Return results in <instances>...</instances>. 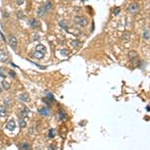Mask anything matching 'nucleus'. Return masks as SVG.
<instances>
[{
    "mask_svg": "<svg viewBox=\"0 0 150 150\" xmlns=\"http://www.w3.org/2000/svg\"><path fill=\"white\" fill-rule=\"evenodd\" d=\"M74 20L78 25H80L82 27H85V26L88 25V20H87V18H85L84 16H76Z\"/></svg>",
    "mask_w": 150,
    "mask_h": 150,
    "instance_id": "nucleus-1",
    "label": "nucleus"
},
{
    "mask_svg": "<svg viewBox=\"0 0 150 150\" xmlns=\"http://www.w3.org/2000/svg\"><path fill=\"white\" fill-rule=\"evenodd\" d=\"M8 42H9V45H10V47L12 48V49L15 50L17 48V45H18V41H17V38L16 36L14 35H10L8 38Z\"/></svg>",
    "mask_w": 150,
    "mask_h": 150,
    "instance_id": "nucleus-2",
    "label": "nucleus"
},
{
    "mask_svg": "<svg viewBox=\"0 0 150 150\" xmlns=\"http://www.w3.org/2000/svg\"><path fill=\"white\" fill-rule=\"evenodd\" d=\"M138 10H139V6H138V4H136V3H132V4H130V5L128 6V11L130 13H132V14L137 13Z\"/></svg>",
    "mask_w": 150,
    "mask_h": 150,
    "instance_id": "nucleus-3",
    "label": "nucleus"
},
{
    "mask_svg": "<svg viewBox=\"0 0 150 150\" xmlns=\"http://www.w3.org/2000/svg\"><path fill=\"white\" fill-rule=\"evenodd\" d=\"M8 61H9V57L7 53L4 50L0 49V62H8Z\"/></svg>",
    "mask_w": 150,
    "mask_h": 150,
    "instance_id": "nucleus-4",
    "label": "nucleus"
},
{
    "mask_svg": "<svg viewBox=\"0 0 150 150\" xmlns=\"http://www.w3.org/2000/svg\"><path fill=\"white\" fill-rule=\"evenodd\" d=\"M6 128L9 130V131H13V130L16 128V123H15V121H14V119L9 120L8 123L6 124Z\"/></svg>",
    "mask_w": 150,
    "mask_h": 150,
    "instance_id": "nucleus-5",
    "label": "nucleus"
},
{
    "mask_svg": "<svg viewBox=\"0 0 150 150\" xmlns=\"http://www.w3.org/2000/svg\"><path fill=\"white\" fill-rule=\"evenodd\" d=\"M19 100L21 101V102H29V100H30V98H29V95L28 93L24 92V93H21L20 95H19Z\"/></svg>",
    "mask_w": 150,
    "mask_h": 150,
    "instance_id": "nucleus-6",
    "label": "nucleus"
},
{
    "mask_svg": "<svg viewBox=\"0 0 150 150\" xmlns=\"http://www.w3.org/2000/svg\"><path fill=\"white\" fill-rule=\"evenodd\" d=\"M38 113L43 115V116H49L50 115V110L48 109L47 107H43V108H40V109H38Z\"/></svg>",
    "mask_w": 150,
    "mask_h": 150,
    "instance_id": "nucleus-7",
    "label": "nucleus"
},
{
    "mask_svg": "<svg viewBox=\"0 0 150 150\" xmlns=\"http://www.w3.org/2000/svg\"><path fill=\"white\" fill-rule=\"evenodd\" d=\"M46 12H47V10L44 8V6H41L37 9V15L39 17H43L46 14Z\"/></svg>",
    "mask_w": 150,
    "mask_h": 150,
    "instance_id": "nucleus-8",
    "label": "nucleus"
},
{
    "mask_svg": "<svg viewBox=\"0 0 150 150\" xmlns=\"http://www.w3.org/2000/svg\"><path fill=\"white\" fill-rule=\"evenodd\" d=\"M58 116H59V120H61V121H64V120H66L67 118H68V115L61 109L59 110V112H58Z\"/></svg>",
    "mask_w": 150,
    "mask_h": 150,
    "instance_id": "nucleus-9",
    "label": "nucleus"
},
{
    "mask_svg": "<svg viewBox=\"0 0 150 150\" xmlns=\"http://www.w3.org/2000/svg\"><path fill=\"white\" fill-rule=\"evenodd\" d=\"M129 59L131 60L132 62H134V60L137 61V60H138V55H137V53L135 52V51L129 52Z\"/></svg>",
    "mask_w": 150,
    "mask_h": 150,
    "instance_id": "nucleus-10",
    "label": "nucleus"
},
{
    "mask_svg": "<svg viewBox=\"0 0 150 150\" xmlns=\"http://www.w3.org/2000/svg\"><path fill=\"white\" fill-rule=\"evenodd\" d=\"M29 25H30L31 28L36 29L38 26H39V23H38V21L36 19H31V20H29Z\"/></svg>",
    "mask_w": 150,
    "mask_h": 150,
    "instance_id": "nucleus-11",
    "label": "nucleus"
},
{
    "mask_svg": "<svg viewBox=\"0 0 150 150\" xmlns=\"http://www.w3.org/2000/svg\"><path fill=\"white\" fill-rule=\"evenodd\" d=\"M35 50L36 51H39V52H42V53H46V47L43 45V44H38V45H36V47H35Z\"/></svg>",
    "mask_w": 150,
    "mask_h": 150,
    "instance_id": "nucleus-12",
    "label": "nucleus"
},
{
    "mask_svg": "<svg viewBox=\"0 0 150 150\" xmlns=\"http://www.w3.org/2000/svg\"><path fill=\"white\" fill-rule=\"evenodd\" d=\"M6 114H7L6 107L3 105H0V117H5Z\"/></svg>",
    "mask_w": 150,
    "mask_h": 150,
    "instance_id": "nucleus-13",
    "label": "nucleus"
},
{
    "mask_svg": "<svg viewBox=\"0 0 150 150\" xmlns=\"http://www.w3.org/2000/svg\"><path fill=\"white\" fill-rule=\"evenodd\" d=\"M44 53H42V52H39V51H36L35 50V52L33 53V56H34L36 59H42L43 57H44Z\"/></svg>",
    "mask_w": 150,
    "mask_h": 150,
    "instance_id": "nucleus-14",
    "label": "nucleus"
},
{
    "mask_svg": "<svg viewBox=\"0 0 150 150\" xmlns=\"http://www.w3.org/2000/svg\"><path fill=\"white\" fill-rule=\"evenodd\" d=\"M28 114H29V109L27 107H23L21 109V116H22V118L27 117Z\"/></svg>",
    "mask_w": 150,
    "mask_h": 150,
    "instance_id": "nucleus-15",
    "label": "nucleus"
},
{
    "mask_svg": "<svg viewBox=\"0 0 150 150\" xmlns=\"http://www.w3.org/2000/svg\"><path fill=\"white\" fill-rule=\"evenodd\" d=\"M56 130L55 129H53V128H51L50 130H49V132H48V137L49 138H51V139H53L55 136H56Z\"/></svg>",
    "mask_w": 150,
    "mask_h": 150,
    "instance_id": "nucleus-16",
    "label": "nucleus"
},
{
    "mask_svg": "<svg viewBox=\"0 0 150 150\" xmlns=\"http://www.w3.org/2000/svg\"><path fill=\"white\" fill-rule=\"evenodd\" d=\"M45 96H46V98L49 100V101H51V102H53V101H55V98H54V96H53V94L51 93V92H45Z\"/></svg>",
    "mask_w": 150,
    "mask_h": 150,
    "instance_id": "nucleus-17",
    "label": "nucleus"
},
{
    "mask_svg": "<svg viewBox=\"0 0 150 150\" xmlns=\"http://www.w3.org/2000/svg\"><path fill=\"white\" fill-rule=\"evenodd\" d=\"M71 45L73 46L74 48H79L81 46V42L78 40H72L71 41Z\"/></svg>",
    "mask_w": 150,
    "mask_h": 150,
    "instance_id": "nucleus-18",
    "label": "nucleus"
},
{
    "mask_svg": "<svg viewBox=\"0 0 150 150\" xmlns=\"http://www.w3.org/2000/svg\"><path fill=\"white\" fill-rule=\"evenodd\" d=\"M143 38L145 40H148L149 39V37H150V35H149V30H148V28H145L144 29V31H143Z\"/></svg>",
    "mask_w": 150,
    "mask_h": 150,
    "instance_id": "nucleus-19",
    "label": "nucleus"
},
{
    "mask_svg": "<svg viewBox=\"0 0 150 150\" xmlns=\"http://www.w3.org/2000/svg\"><path fill=\"white\" fill-rule=\"evenodd\" d=\"M43 6H44V8H45L46 10L48 11V10H50V9L53 7V4H52V2H51V1H47V2H46Z\"/></svg>",
    "mask_w": 150,
    "mask_h": 150,
    "instance_id": "nucleus-20",
    "label": "nucleus"
},
{
    "mask_svg": "<svg viewBox=\"0 0 150 150\" xmlns=\"http://www.w3.org/2000/svg\"><path fill=\"white\" fill-rule=\"evenodd\" d=\"M19 126H20L21 128H25L26 127V121L24 120V118L19 119Z\"/></svg>",
    "mask_w": 150,
    "mask_h": 150,
    "instance_id": "nucleus-21",
    "label": "nucleus"
},
{
    "mask_svg": "<svg viewBox=\"0 0 150 150\" xmlns=\"http://www.w3.org/2000/svg\"><path fill=\"white\" fill-rule=\"evenodd\" d=\"M1 84H2V87H3V88L5 89V90H8L9 88H10V85H9V83H8L7 81H5V80H3V81L1 82Z\"/></svg>",
    "mask_w": 150,
    "mask_h": 150,
    "instance_id": "nucleus-22",
    "label": "nucleus"
},
{
    "mask_svg": "<svg viewBox=\"0 0 150 150\" xmlns=\"http://www.w3.org/2000/svg\"><path fill=\"white\" fill-rule=\"evenodd\" d=\"M59 25H60L62 28H64L65 30H67V29H68V27H67V25H66L65 20H61V21H59Z\"/></svg>",
    "mask_w": 150,
    "mask_h": 150,
    "instance_id": "nucleus-23",
    "label": "nucleus"
},
{
    "mask_svg": "<svg viewBox=\"0 0 150 150\" xmlns=\"http://www.w3.org/2000/svg\"><path fill=\"white\" fill-rule=\"evenodd\" d=\"M60 53L62 55H64V56H68L70 52H69L68 49H62V50H60Z\"/></svg>",
    "mask_w": 150,
    "mask_h": 150,
    "instance_id": "nucleus-24",
    "label": "nucleus"
},
{
    "mask_svg": "<svg viewBox=\"0 0 150 150\" xmlns=\"http://www.w3.org/2000/svg\"><path fill=\"white\" fill-rule=\"evenodd\" d=\"M0 76H1L2 78H5V77H6V74H5V72H4V69L2 68V67H0Z\"/></svg>",
    "mask_w": 150,
    "mask_h": 150,
    "instance_id": "nucleus-25",
    "label": "nucleus"
},
{
    "mask_svg": "<svg viewBox=\"0 0 150 150\" xmlns=\"http://www.w3.org/2000/svg\"><path fill=\"white\" fill-rule=\"evenodd\" d=\"M21 148L22 149H29L30 148V144H28V143H23L21 145Z\"/></svg>",
    "mask_w": 150,
    "mask_h": 150,
    "instance_id": "nucleus-26",
    "label": "nucleus"
},
{
    "mask_svg": "<svg viewBox=\"0 0 150 150\" xmlns=\"http://www.w3.org/2000/svg\"><path fill=\"white\" fill-rule=\"evenodd\" d=\"M119 12H120V7H115V8H114V10H113L114 15H118Z\"/></svg>",
    "mask_w": 150,
    "mask_h": 150,
    "instance_id": "nucleus-27",
    "label": "nucleus"
},
{
    "mask_svg": "<svg viewBox=\"0 0 150 150\" xmlns=\"http://www.w3.org/2000/svg\"><path fill=\"white\" fill-rule=\"evenodd\" d=\"M17 17H18V18H20V19L23 18V17H24V13H23V11H21V10H20V11H18V12H17Z\"/></svg>",
    "mask_w": 150,
    "mask_h": 150,
    "instance_id": "nucleus-28",
    "label": "nucleus"
},
{
    "mask_svg": "<svg viewBox=\"0 0 150 150\" xmlns=\"http://www.w3.org/2000/svg\"><path fill=\"white\" fill-rule=\"evenodd\" d=\"M9 75H10V76L12 77V78H15V77H16V73H15L14 71H12V70L9 71Z\"/></svg>",
    "mask_w": 150,
    "mask_h": 150,
    "instance_id": "nucleus-29",
    "label": "nucleus"
},
{
    "mask_svg": "<svg viewBox=\"0 0 150 150\" xmlns=\"http://www.w3.org/2000/svg\"><path fill=\"white\" fill-rule=\"evenodd\" d=\"M23 2H24V0H16V3L18 4V5H21Z\"/></svg>",
    "mask_w": 150,
    "mask_h": 150,
    "instance_id": "nucleus-30",
    "label": "nucleus"
},
{
    "mask_svg": "<svg viewBox=\"0 0 150 150\" xmlns=\"http://www.w3.org/2000/svg\"><path fill=\"white\" fill-rule=\"evenodd\" d=\"M149 110H150V109H149V106L147 105V106H146V111H149Z\"/></svg>",
    "mask_w": 150,
    "mask_h": 150,
    "instance_id": "nucleus-31",
    "label": "nucleus"
},
{
    "mask_svg": "<svg viewBox=\"0 0 150 150\" xmlns=\"http://www.w3.org/2000/svg\"><path fill=\"white\" fill-rule=\"evenodd\" d=\"M81 1H83V2H84V1H86V0H81Z\"/></svg>",
    "mask_w": 150,
    "mask_h": 150,
    "instance_id": "nucleus-32",
    "label": "nucleus"
}]
</instances>
